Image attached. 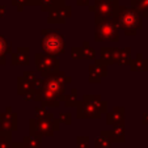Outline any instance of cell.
I'll use <instances>...</instances> for the list:
<instances>
[{
	"label": "cell",
	"mask_w": 148,
	"mask_h": 148,
	"mask_svg": "<svg viewBox=\"0 0 148 148\" xmlns=\"http://www.w3.org/2000/svg\"><path fill=\"white\" fill-rule=\"evenodd\" d=\"M136 12V9L119 7L113 14V23L115 26H119L126 34L132 36L142 28V17Z\"/></svg>",
	"instance_id": "cell-1"
},
{
	"label": "cell",
	"mask_w": 148,
	"mask_h": 148,
	"mask_svg": "<svg viewBox=\"0 0 148 148\" xmlns=\"http://www.w3.org/2000/svg\"><path fill=\"white\" fill-rule=\"evenodd\" d=\"M63 92V80L62 76L58 75H49V77L45 80L43 87H42V96L45 103H50L54 106H58V96Z\"/></svg>",
	"instance_id": "cell-2"
},
{
	"label": "cell",
	"mask_w": 148,
	"mask_h": 148,
	"mask_svg": "<svg viewBox=\"0 0 148 148\" xmlns=\"http://www.w3.org/2000/svg\"><path fill=\"white\" fill-rule=\"evenodd\" d=\"M42 47L50 55H59L64 51V39L58 32H42Z\"/></svg>",
	"instance_id": "cell-3"
},
{
	"label": "cell",
	"mask_w": 148,
	"mask_h": 148,
	"mask_svg": "<svg viewBox=\"0 0 148 148\" xmlns=\"http://www.w3.org/2000/svg\"><path fill=\"white\" fill-rule=\"evenodd\" d=\"M96 41H118V29L112 21L105 17H96Z\"/></svg>",
	"instance_id": "cell-4"
},
{
	"label": "cell",
	"mask_w": 148,
	"mask_h": 148,
	"mask_svg": "<svg viewBox=\"0 0 148 148\" xmlns=\"http://www.w3.org/2000/svg\"><path fill=\"white\" fill-rule=\"evenodd\" d=\"M37 66H38L39 71L42 73H45L46 76L49 75H53L54 72L58 71V62L54 56H50V55H37Z\"/></svg>",
	"instance_id": "cell-5"
},
{
	"label": "cell",
	"mask_w": 148,
	"mask_h": 148,
	"mask_svg": "<svg viewBox=\"0 0 148 148\" xmlns=\"http://www.w3.org/2000/svg\"><path fill=\"white\" fill-rule=\"evenodd\" d=\"M117 8H118V4L115 0H97L96 7H92L90 9L97 12V16L109 18V17H113Z\"/></svg>",
	"instance_id": "cell-6"
},
{
	"label": "cell",
	"mask_w": 148,
	"mask_h": 148,
	"mask_svg": "<svg viewBox=\"0 0 148 148\" xmlns=\"http://www.w3.org/2000/svg\"><path fill=\"white\" fill-rule=\"evenodd\" d=\"M63 9H55V11H51L50 13V17H49V21H55V23H62L64 21V13H63Z\"/></svg>",
	"instance_id": "cell-7"
},
{
	"label": "cell",
	"mask_w": 148,
	"mask_h": 148,
	"mask_svg": "<svg viewBox=\"0 0 148 148\" xmlns=\"http://www.w3.org/2000/svg\"><path fill=\"white\" fill-rule=\"evenodd\" d=\"M7 53V42L3 37L0 36V64L4 63V56Z\"/></svg>",
	"instance_id": "cell-8"
},
{
	"label": "cell",
	"mask_w": 148,
	"mask_h": 148,
	"mask_svg": "<svg viewBox=\"0 0 148 148\" xmlns=\"http://www.w3.org/2000/svg\"><path fill=\"white\" fill-rule=\"evenodd\" d=\"M41 1H42V7L45 9H49L54 5V3H53L54 0H41Z\"/></svg>",
	"instance_id": "cell-9"
}]
</instances>
